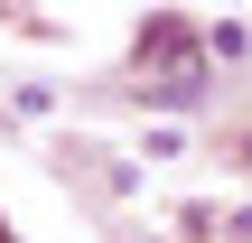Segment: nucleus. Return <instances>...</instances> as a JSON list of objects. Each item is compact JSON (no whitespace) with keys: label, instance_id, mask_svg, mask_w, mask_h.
I'll list each match as a JSON object with an SVG mask.
<instances>
[{"label":"nucleus","instance_id":"1","mask_svg":"<svg viewBox=\"0 0 252 243\" xmlns=\"http://www.w3.org/2000/svg\"><path fill=\"white\" fill-rule=\"evenodd\" d=\"M140 66H159V94H168V103H196V94H206L196 47H187L178 19H150V28H140Z\"/></svg>","mask_w":252,"mask_h":243},{"label":"nucleus","instance_id":"2","mask_svg":"<svg viewBox=\"0 0 252 243\" xmlns=\"http://www.w3.org/2000/svg\"><path fill=\"white\" fill-rule=\"evenodd\" d=\"M0 243H9V234H0Z\"/></svg>","mask_w":252,"mask_h":243}]
</instances>
